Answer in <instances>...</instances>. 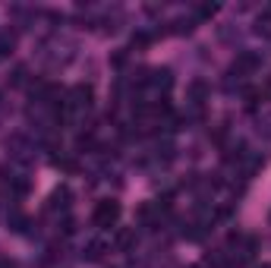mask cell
Here are the masks:
<instances>
[{
  "label": "cell",
  "instance_id": "6da1fadb",
  "mask_svg": "<svg viewBox=\"0 0 271 268\" xmlns=\"http://www.w3.org/2000/svg\"><path fill=\"white\" fill-rule=\"evenodd\" d=\"M117 218H120V202L104 199V202H98V205H95L92 221H95L98 227H114V224H117Z\"/></svg>",
  "mask_w": 271,
  "mask_h": 268
},
{
  "label": "cell",
  "instance_id": "7a4b0ae2",
  "mask_svg": "<svg viewBox=\"0 0 271 268\" xmlns=\"http://www.w3.org/2000/svg\"><path fill=\"white\" fill-rule=\"evenodd\" d=\"M73 98H76V104H88V98H92V88L76 85V88H73Z\"/></svg>",
  "mask_w": 271,
  "mask_h": 268
},
{
  "label": "cell",
  "instance_id": "3957f363",
  "mask_svg": "<svg viewBox=\"0 0 271 268\" xmlns=\"http://www.w3.org/2000/svg\"><path fill=\"white\" fill-rule=\"evenodd\" d=\"M237 66H243V69H252V66H256V57H252V54H243V57L237 60Z\"/></svg>",
  "mask_w": 271,
  "mask_h": 268
},
{
  "label": "cell",
  "instance_id": "277c9868",
  "mask_svg": "<svg viewBox=\"0 0 271 268\" xmlns=\"http://www.w3.org/2000/svg\"><path fill=\"white\" fill-rule=\"evenodd\" d=\"M262 268H271V265H262Z\"/></svg>",
  "mask_w": 271,
  "mask_h": 268
}]
</instances>
